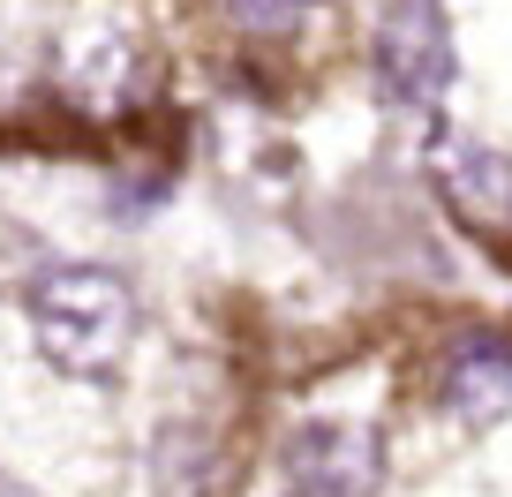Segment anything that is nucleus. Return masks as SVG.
<instances>
[{"label":"nucleus","mask_w":512,"mask_h":497,"mask_svg":"<svg viewBox=\"0 0 512 497\" xmlns=\"http://www.w3.org/2000/svg\"><path fill=\"white\" fill-rule=\"evenodd\" d=\"M23 317L61 377H113L136 339V294L106 264H46L23 287Z\"/></svg>","instance_id":"nucleus-1"},{"label":"nucleus","mask_w":512,"mask_h":497,"mask_svg":"<svg viewBox=\"0 0 512 497\" xmlns=\"http://www.w3.org/2000/svg\"><path fill=\"white\" fill-rule=\"evenodd\" d=\"M369 68H377V91L407 113H430L437 98L460 76V53H452V23L437 0H384L377 31H369Z\"/></svg>","instance_id":"nucleus-2"},{"label":"nucleus","mask_w":512,"mask_h":497,"mask_svg":"<svg viewBox=\"0 0 512 497\" xmlns=\"http://www.w3.org/2000/svg\"><path fill=\"white\" fill-rule=\"evenodd\" d=\"M287 497H384V437L369 422H302L279 445Z\"/></svg>","instance_id":"nucleus-3"},{"label":"nucleus","mask_w":512,"mask_h":497,"mask_svg":"<svg viewBox=\"0 0 512 497\" xmlns=\"http://www.w3.org/2000/svg\"><path fill=\"white\" fill-rule=\"evenodd\" d=\"M53 76H61V91H68L76 113H121V106L144 98L151 61H144V38H136V31L91 23V31L61 38V68H53Z\"/></svg>","instance_id":"nucleus-4"},{"label":"nucleus","mask_w":512,"mask_h":497,"mask_svg":"<svg viewBox=\"0 0 512 497\" xmlns=\"http://www.w3.org/2000/svg\"><path fill=\"white\" fill-rule=\"evenodd\" d=\"M430 174L467 226H482V234H505L512 226V159L505 151L475 144L460 129H437L430 136Z\"/></svg>","instance_id":"nucleus-5"},{"label":"nucleus","mask_w":512,"mask_h":497,"mask_svg":"<svg viewBox=\"0 0 512 497\" xmlns=\"http://www.w3.org/2000/svg\"><path fill=\"white\" fill-rule=\"evenodd\" d=\"M445 400L460 407L467 422H490L512 407V339L467 332L460 347L445 354Z\"/></svg>","instance_id":"nucleus-6"},{"label":"nucleus","mask_w":512,"mask_h":497,"mask_svg":"<svg viewBox=\"0 0 512 497\" xmlns=\"http://www.w3.org/2000/svg\"><path fill=\"white\" fill-rule=\"evenodd\" d=\"M219 8L256 38H279V31H294V23L309 16V0H219Z\"/></svg>","instance_id":"nucleus-7"},{"label":"nucleus","mask_w":512,"mask_h":497,"mask_svg":"<svg viewBox=\"0 0 512 497\" xmlns=\"http://www.w3.org/2000/svg\"><path fill=\"white\" fill-rule=\"evenodd\" d=\"M0 497H38V490H23V482H8V475H0Z\"/></svg>","instance_id":"nucleus-8"}]
</instances>
